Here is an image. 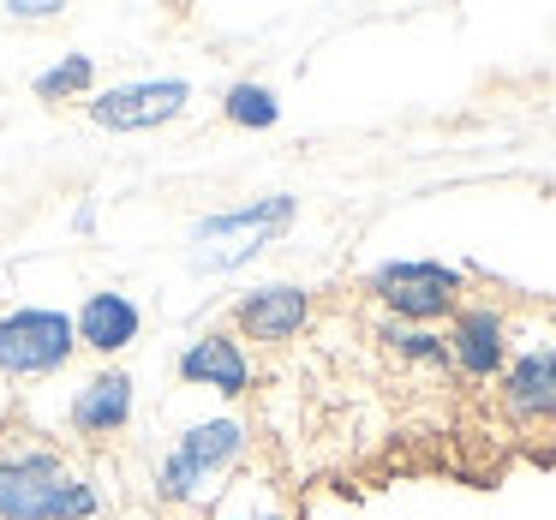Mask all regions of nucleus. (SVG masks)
Instances as JSON below:
<instances>
[{"mask_svg": "<svg viewBox=\"0 0 556 520\" xmlns=\"http://www.w3.org/2000/svg\"><path fill=\"white\" fill-rule=\"evenodd\" d=\"M97 508L78 472H66L61 448H7L0 455V520H85Z\"/></svg>", "mask_w": 556, "mask_h": 520, "instance_id": "1", "label": "nucleus"}, {"mask_svg": "<svg viewBox=\"0 0 556 520\" xmlns=\"http://www.w3.org/2000/svg\"><path fill=\"white\" fill-rule=\"evenodd\" d=\"M85 85H90V61H85V54H73L66 66H54V73L37 78V97L42 102H61V97H73V90H85Z\"/></svg>", "mask_w": 556, "mask_h": 520, "instance_id": "14", "label": "nucleus"}, {"mask_svg": "<svg viewBox=\"0 0 556 520\" xmlns=\"http://www.w3.org/2000/svg\"><path fill=\"white\" fill-rule=\"evenodd\" d=\"M257 520H281V515H257Z\"/></svg>", "mask_w": 556, "mask_h": 520, "instance_id": "15", "label": "nucleus"}, {"mask_svg": "<svg viewBox=\"0 0 556 520\" xmlns=\"http://www.w3.org/2000/svg\"><path fill=\"white\" fill-rule=\"evenodd\" d=\"M288 221H293V198H264V204L233 210V216H210V221L192 228V252H186V264H192L198 276H222V269L257 257L281 228H288Z\"/></svg>", "mask_w": 556, "mask_h": 520, "instance_id": "2", "label": "nucleus"}, {"mask_svg": "<svg viewBox=\"0 0 556 520\" xmlns=\"http://www.w3.org/2000/svg\"><path fill=\"white\" fill-rule=\"evenodd\" d=\"M180 377H186V383H210V389H222V395H245V383H252L245 353L233 347V335H204L180 359Z\"/></svg>", "mask_w": 556, "mask_h": 520, "instance_id": "11", "label": "nucleus"}, {"mask_svg": "<svg viewBox=\"0 0 556 520\" xmlns=\"http://www.w3.org/2000/svg\"><path fill=\"white\" fill-rule=\"evenodd\" d=\"M245 448V431L233 419H216V424H198L192 436H186L180 448H174V460L162 467V503H180L186 491H192L204 472H216L222 460H233Z\"/></svg>", "mask_w": 556, "mask_h": 520, "instance_id": "7", "label": "nucleus"}, {"mask_svg": "<svg viewBox=\"0 0 556 520\" xmlns=\"http://www.w3.org/2000/svg\"><path fill=\"white\" fill-rule=\"evenodd\" d=\"M503 413L527 436H556V347H532L508 365Z\"/></svg>", "mask_w": 556, "mask_h": 520, "instance_id": "5", "label": "nucleus"}, {"mask_svg": "<svg viewBox=\"0 0 556 520\" xmlns=\"http://www.w3.org/2000/svg\"><path fill=\"white\" fill-rule=\"evenodd\" d=\"M371 293L395 317H448V312H460L467 281L443 264H383L371 276Z\"/></svg>", "mask_w": 556, "mask_h": 520, "instance_id": "4", "label": "nucleus"}, {"mask_svg": "<svg viewBox=\"0 0 556 520\" xmlns=\"http://www.w3.org/2000/svg\"><path fill=\"white\" fill-rule=\"evenodd\" d=\"M78 329L61 312H13L0 317V371L7 377H49L73 359Z\"/></svg>", "mask_w": 556, "mask_h": 520, "instance_id": "3", "label": "nucleus"}, {"mask_svg": "<svg viewBox=\"0 0 556 520\" xmlns=\"http://www.w3.org/2000/svg\"><path fill=\"white\" fill-rule=\"evenodd\" d=\"M126 419H132V377L126 371H102L78 389V401H73L78 436H121Z\"/></svg>", "mask_w": 556, "mask_h": 520, "instance_id": "9", "label": "nucleus"}, {"mask_svg": "<svg viewBox=\"0 0 556 520\" xmlns=\"http://www.w3.org/2000/svg\"><path fill=\"white\" fill-rule=\"evenodd\" d=\"M312 324V293L305 288H257L233 305V329L257 347H281Z\"/></svg>", "mask_w": 556, "mask_h": 520, "instance_id": "8", "label": "nucleus"}, {"mask_svg": "<svg viewBox=\"0 0 556 520\" xmlns=\"http://www.w3.org/2000/svg\"><path fill=\"white\" fill-rule=\"evenodd\" d=\"M138 335V305L126 293H90L85 312H78V341L97 353H121Z\"/></svg>", "mask_w": 556, "mask_h": 520, "instance_id": "12", "label": "nucleus"}, {"mask_svg": "<svg viewBox=\"0 0 556 520\" xmlns=\"http://www.w3.org/2000/svg\"><path fill=\"white\" fill-rule=\"evenodd\" d=\"M192 102V85L180 78H150V85H121L109 97L90 102V121L109 126V132H150V126L174 121V114Z\"/></svg>", "mask_w": 556, "mask_h": 520, "instance_id": "6", "label": "nucleus"}, {"mask_svg": "<svg viewBox=\"0 0 556 520\" xmlns=\"http://www.w3.org/2000/svg\"><path fill=\"white\" fill-rule=\"evenodd\" d=\"M228 121L264 132V126H276V97H269L264 85H233L228 90Z\"/></svg>", "mask_w": 556, "mask_h": 520, "instance_id": "13", "label": "nucleus"}, {"mask_svg": "<svg viewBox=\"0 0 556 520\" xmlns=\"http://www.w3.org/2000/svg\"><path fill=\"white\" fill-rule=\"evenodd\" d=\"M508 353V324L491 305H460L455 312V359L467 377H491Z\"/></svg>", "mask_w": 556, "mask_h": 520, "instance_id": "10", "label": "nucleus"}]
</instances>
